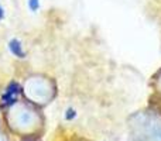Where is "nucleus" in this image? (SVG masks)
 <instances>
[{
	"mask_svg": "<svg viewBox=\"0 0 161 141\" xmlns=\"http://www.w3.org/2000/svg\"><path fill=\"white\" fill-rule=\"evenodd\" d=\"M8 48H10V51H11L13 55L19 57V58H24L25 52H24V50H23V45L19 40H16V38L11 40V41L8 42Z\"/></svg>",
	"mask_w": 161,
	"mask_h": 141,
	"instance_id": "1",
	"label": "nucleus"
},
{
	"mask_svg": "<svg viewBox=\"0 0 161 141\" xmlns=\"http://www.w3.org/2000/svg\"><path fill=\"white\" fill-rule=\"evenodd\" d=\"M19 93V86L16 85V83H11L10 86H8V89H7V92L4 93V100L7 103H13V97L16 96V95ZM4 102V103H6Z\"/></svg>",
	"mask_w": 161,
	"mask_h": 141,
	"instance_id": "2",
	"label": "nucleus"
},
{
	"mask_svg": "<svg viewBox=\"0 0 161 141\" xmlns=\"http://www.w3.org/2000/svg\"><path fill=\"white\" fill-rule=\"evenodd\" d=\"M4 17V11H3V7H2V4H0V20Z\"/></svg>",
	"mask_w": 161,
	"mask_h": 141,
	"instance_id": "4",
	"label": "nucleus"
},
{
	"mask_svg": "<svg viewBox=\"0 0 161 141\" xmlns=\"http://www.w3.org/2000/svg\"><path fill=\"white\" fill-rule=\"evenodd\" d=\"M27 4H28V8H30L33 13H36L40 8V0H28Z\"/></svg>",
	"mask_w": 161,
	"mask_h": 141,
	"instance_id": "3",
	"label": "nucleus"
}]
</instances>
